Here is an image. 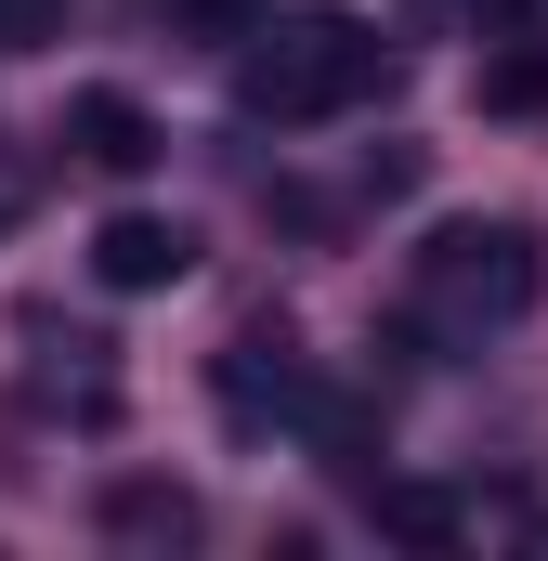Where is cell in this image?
<instances>
[{
	"label": "cell",
	"mask_w": 548,
	"mask_h": 561,
	"mask_svg": "<svg viewBox=\"0 0 548 561\" xmlns=\"http://www.w3.org/2000/svg\"><path fill=\"white\" fill-rule=\"evenodd\" d=\"M39 39H66V0H0V53H39Z\"/></svg>",
	"instance_id": "10"
},
{
	"label": "cell",
	"mask_w": 548,
	"mask_h": 561,
	"mask_svg": "<svg viewBox=\"0 0 548 561\" xmlns=\"http://www.w3.org/2000/svg\"><path fill=\"white\" fill-rule=\"evenodd\" d=\"M470 92H483V118H548V39H496Z\"/></svg>",
	"instance_id": "9"
},
{
	"label": "cell",
	"mask_w": 548,
	"mask_h": 561,
	"mask_svg": "<svg viewBox=\"0 0 548 561\" xmlns=\"http://www.w3.org/2000/svg\"><path fill=\"white\" fill-rule=\"evenodd\" d=\"M536 287H548V249H536V222H431L418 236V327L431 340H483V327H523L536 313Z\"/></svg>",
	"instance_id": "2"
},
{
	"label": "cell",
	"mask_w": 548,
	"mask_h": 561,
	"mask_svg": "<svg viewBox=\"0 0 548 561\" xmlns=\"http://www.w3.org/2000/svg\"><path fill=\"white\" fill-rule=\"evenodd\" d=\"M157 118H144V92H79V105H66V157H92V170H118V183H132V170H157Z\"/></svg>",
	"instance_id": "5"
},
{
	"label": "cell",
	"mask_w": 548,
	"mask_h": 561,
	"mask_svg": "<svg viewBox=\"0 0 548 561\" xmlns=\"http://www.w3.org/2000/svg\"><path fill=\"white\" fill-rule=\"evenodd\" d=\"M379 92H392V39L366 13H274L236 53V105L262 131H327V118H353Z\"/></svg>",
	"instance_id": "1"
},
{
	"label": "cell",
	"mask_w": 548,
	"mask_h": 561,
	"mask_svg": "<svg viewBox=\"0 0 548 561\" xmlns=\"http://www.w3.org/2000/svg\"><path fill=\"white\" fill-rule=\"evenodd\" d=\"M300 444H313V457H327L340 483H379V405H366V392H313Z\"/></svg>",
	"instance_id": "8"
},
{
	"label": "cell",
	"mask_w": 548,
	"mask_h": 561,
	"mask_svg": "<svg viewBox=\"0 0 548 561\" xmlns=\"http://www.w3.org/2000/svg\"><path fill=\"white\" fill-rule=\"evenodd\" d=\"M457 13H496V26H510V13H523V0H457Z\"/></svg>",
	"instance_id": "12"
},
{
	"label": "cell",
	"mask_w": 548,
	"mask_h": 561,
	"mask_svg": "<svg viewBox=\"0 0 548 561\" xmlns=\"http://www.w3.org/2000/svg\"><path fill=\"white\" fill-rule=\"evenodd\" d=\"M366 523L392 536V549H470V496H444V483H366Z\"/></svg>",
	"instance_id": "7"
},
{
	"label": "cell",
	"mask_w": 548,
	"mask_h": 561,
	"mask_svg": "<svg viewBox=\"0 0 548 561\" xmlns=\"http://www.w3.org/2000/svg\"><path fill=\"white\" fill-rule=\"evenodd\" d=\"M92 275L118 287V300H144V287H183V275H196V236H183L170 209H118V222L92 236Z\"/></svg>",
	"instance_id": "4"
},
{
	"label": "cell",
	"mask_w": 548,
	"mask_h": 561,
	"mask_svg": "<svg viewBox=\"0 0 548 561\" xmlns=\"http://www.w3.org/2000/svg\"><path fill=\"white\" fill-rule=\"evenodd\" d=\"M209 392H222V419L262 444V431H300V419H313V392H327V379L300 366V340H287V327H236Z\"/></svg>",
	"instance_id": "3"
},
{
	"label": "cell",
	"mask_w": 548,
	"mask_h": 561,
	"mask_svg": "<svg viewBox=\"0 0 548 561\" xmlns=\"http://www.w3.org/2000/svg\"><path fill=\"white\" fill-rule=\"evenodd\" d=\"M183 13H196V26H249V0H183Z\"/></svg>",
	"instance_id": "11"
},
{
	"label": "cell",
	"mask_w": 548,
	"mask_h": 561,
	"mask_svg": "<svg viewBox=\"0 0 548 561\" xmlns=\"http://www.w3.org/2000/svg\"><path fill=\"white\" fill-rule=\"evenodd\" d=\"M92 523H105L118 549H183V536H196V496L157 483V470H118V483L92 496Z\"/></svg>",
	"instance_id": "6"
}]
</instances>
